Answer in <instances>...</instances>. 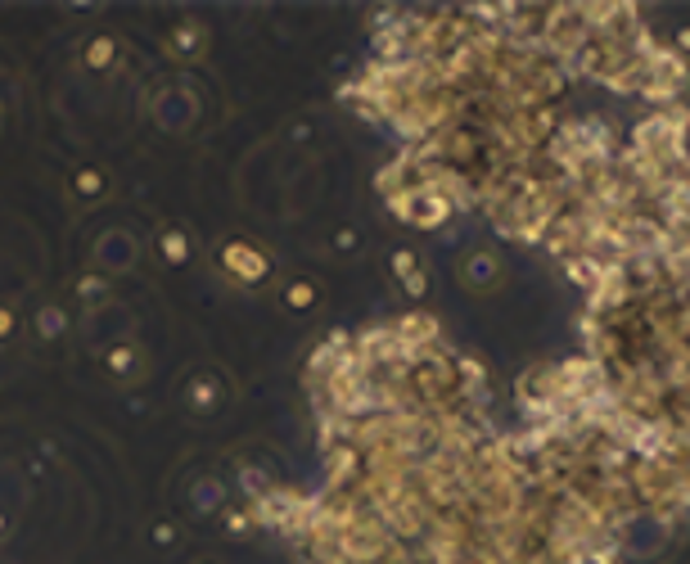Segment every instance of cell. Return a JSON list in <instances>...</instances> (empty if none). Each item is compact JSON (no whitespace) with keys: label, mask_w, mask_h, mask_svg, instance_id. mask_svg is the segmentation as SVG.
Wrapping results in <instances>:
<instances>
[{"label":"cell","mask_w":690,"mask_h":564,"mask_svg":"<svg viewBox=\"0 0 690 564\" xmlns=\"http://www.w3.org/2000/svg\"><path fill=\"white\" fill-rule=\"evenodd\" d=\"M190 253H195V245H190V230L186 226H163L159 230V258L167 266H186Z\"/></svg>","instance_id":"4"},{"label":"cell","mask_w":690,"mask_h":564,"mask_svg":"<svg viewBox=\"0 0 690 564\" xmlns=\"http://www.w3.org/2000/svg\"><path fill=\"white\" fill-rule=\"evenodd\" d=\"M64 330H68V316L59 312L54 303H46V308L37 312V335H41V339H54V335H64Z\"/></svg>","instance_id":"11"},{"label":"cell","mask_w":690,"mask_h":564,"mask_svg":"<svg viewBox=\"0 0 690 564\" xmlns=\"http://www.w3.org/2000/svg\"><path fill=\"white\" fill-rule=\"evenodd\" d=\"M186 393H190L195 411H217V406H222V389H217V379H213V375H195Z\"/></svg>","instance_id":"10"},{"label":"cell","mask_w":690,"mask_h":564,"mask_svg":"<svg viewBox=\"0 0 690 564\" xmlns=\"http://www.w3.org/2000/svg\"><path fill=\"white\" fill-rule=\"evenodd\" d=\"M222 528L230 532V538H244V532L258 528V524H253V511H249V506H226V511H222Z\"/></svg>","instance_id":"12"},{"label":"cell","mask_w":690,"mask_h":564,"mask_svg":"<svg viewBox=\"0 0 690 564\" xmlns=\"http://www.w3.org/2000/svg\"><path fill=\"white\" fill-rule=\"evenodd\" d=\"M176 538H181V532H176L172 519H159L154 528H149V542H154V547H176Z\"/></svg>","instance_id":"16"},{"label":"cell","mask_w":690,"mask_h":564,"mask_svg":"<svg viewBox=\"0 0 690 564\" xmlns=\"http://www.w3.org/2000/svg\"><path fill=\"white\" fill-rule=\"evenodd\" d=\"M280 308H285V312H293V316L316 312V308H321V285H316V280H308V276L285 280V285H280Z\"/></svg>","instance_id":"3"},{"label":"cell","mask_w":690,"mask_h":564,"mask_svg":"<svg viewBox=\"0 0 690 564\" xmlns=\"http://www.w3.org/2000/svg\"><path fill=\"white\" fill-rule=\"evenodd\" d=\"M81 64L91 68V73H109L117 64V37H109V33L91 37V41L81 46Z\"/></svg>","instance_id":"6"},{"label":"cell","mask_w":690,"mask_h":564,"mask_svg":"<svg viewBox=\"0 0 690 564\" xmlns=\"http://www.w3.org/2000/svg\"><path fill=\"white\" fill-rule=\"evenodd\" d=\"M5 528H10V519H5V511H0V538H5Z\"/></svg>","instance_id":"19"},{"label":"cell","mask_w":690,"mask_h":564,"mask_svg":"<svg viewBox=\"0 0 690 564\" xmlns=\"http://www.w3.org/2000/svg\"><path fill=\"white\" fill-rule=\"evenodd\" d=\"M388 272H393V280L402 285L406 299H425L429 293V272H425V258H419L415 249L398 245L393 253H388Z\"/></svg>","instance_id":"2"},{"label":"cell","mask_w":690,"mask_h":564,"mask_svg":"<svg viewBox=\"0 0 690 564\" xmlns=\"http://www.w3.org/2000/svg\"><path fill=\"white\" fill-rule=\"evenodd\" d=\"M673 46H677L681 54H690V23H681V27H677V37H673Z\"/></svg>","instance_id":"18"},{"label":"cell","mask_w":690,"mask_h":564,"mask_svg":"<svg viewBox=\"0 0 690 564\" xmlns=\"http://www.w3.org/2000/svg\"><path fill=\"white\" fill-rule=\"evenodd\" d=\"M77 293H81V299H86V303H104V293H109V285H104L100 276H81V280H77Z\"/></svg>","instance_id":"15"},{"label":"cell","mask_w":690,"mask_h":564,"mask_svg":"<svg viewBox=\"0 0 690 564\" xmlns=\"http://www.w3.org/2000/svg\"><path fill=\"white\" fill-rule=\"evenodd\" d=\"M686 77H690V73H686Z\"/></svg>","instance_id":"20"},{"label":"cell","mask_w":690,"mask_h":564,"mask_svg":"<svg viewBox=\"0 0 690 564\" xmlns=\"http://www.w3.org/2000/svg\"><path fill=\"white\" fill-rule=\"evenodd\" d=\"M18 335V308L10 299H0V343H10Z\"/></svg>","instance_id":"14"},{"label":"cell","mask_w":690,"mask_h":564,"mask_svg":"<svg viewBox=\"0 0 690 564\" xmlns=\"http://www.w3.org/2000/svg\"><path fill=\"white\" fill-rule=\"evenodd\" d=\"M104 190H109V176H104L100 167H91V163L73 167V195H77L81 203H100Z\"/></svg>","instance_id":"7"},{"label":"cell","mask_w":690,"mask_h":564,"mask_svg":"<svg viewBox=\"0 0 690 564\" xmlns=\"http://www.w3.org/2000/svg\"><path fill=\"white\" fill-rule=\"evenodd\" d=\"M574 564H618V555L614 551H578Z\"/></svg>","instance_id":"17"},{"label":"cell","mask_w":690,"mask_h":564,"mask_svg":"<svg viewBox=\"0 0 690 564\" xmlns=\"http://www.w3.org/2000/svg\"><path fill=\"white\" fill-rule=\"evenodd\" d=\"M356 249H362V230H356V226H335V230H329V253H356Z\"/></svg>","instance_id":"13"},{"label":"cell","mask_w":690,"mask_h":564,"mask_svg":"<svg viewBox=\"0 0 690 564\" xmlns=\"http://www.w3.org/2000/svg\"><path fill=\"white\" fill-rule=\"evenodd\" d=\"M104 371H109L113 379H136V375H140V352H136L131 343H113V348L104 352Z\"/></svg>","instance_id":"8"},{"label":"cell","mask_w":690,"mask_h":564,"mask_svg":"<svg viewBox=\"0 0 690 564\" xmlns=\"http://www.w3.org/2000/svg\"><path fill=\"white\" fill-rule=\"evenodd\" d=\"M217 266H222V276L235 280L239 289H262L266 280L276 276V262L266 258L253 240H226L217 249Z\"/></svg>","instance_id":"1"},{"label":"cell","mask_w":690,"mask_h":564,"mask_svg":"<svg viewBox=\"0 0 690 564\" xmlns=\"http://www.w3.org/2000/svg\"><path fill=\"white\" fill-rule=\"evenodd\" d=\"M172 54L176 59H199L203 54V27L195 23V18H186V23H176V33H172Z\"/></svg>","instance_id":"9"},{"label":"cell","mask_w":690,"mask_h":564,"mask_svg":"<svg viewBox=\"0 0 690 564\" xmlns=\"http://www.w3.org/2000/svg\"><path fill=\"white\" fill-rule=\"evenodd\" d=\"M465 280H469V289H492V285H501V258L497 253H469V262H465Z\"/></svg>","instance_id":"5"}]
</instances>
